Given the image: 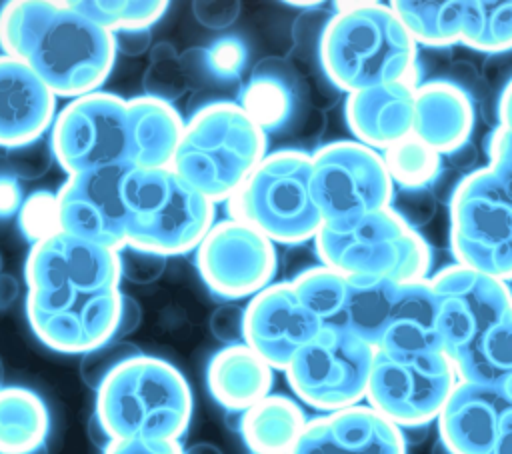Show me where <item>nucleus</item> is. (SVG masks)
<instances>
[{
    "label": "nucleus",
    "mask_w": 512,
    "mask_h": 454,
    "mask_svg": "<svg viewBox=\"0 0 512 454\" xmlns=\"http://www.w3.org/2000/svg\"><path fill=\"white\" fill-rule=\"evenodd\" d=\"M2 54L22 60L56 98L102 90L118 46L116 36L72 2L14 0L0 8Z\"/></svg>",
    "instance_id": "obj_1"
},
{
    "label": "nucleus",
    "mask_w": 512,
    "mask_h": 454,
    "mask_svg": "<svg viewBox=\"0 0 512 454\" xmlns=\"http://www.w3.org/2000/svg\"><path fill=\"white\" fill-rule=\"evenodd\" d=\"M192 418V390L164 358L134 354L96 388L98 424L110 440H180Z\"/></svg>",
    "instance_id": "obj_2"
},
{
    "label": "nucleus",
    "mask_w": 512,
    "mask_h": 454,
    "mask_svg": "<svg viewBox=\"0 0 512 454\" xmlns=\"http://www.w3.org/2000/svg\"><path fill=\"white\" fill-rule=\"evenodd\" d=\"M338 8L318 44L322 70L336 88L352 94L414 80L418 44L392 6L360 2Z\"/></svg>",
    "instance_id": "obj_3"
},
{
    "label": "nucleus",
    "mask_w": 512,
    "mask_h": 454,
    "mask_svg": "<svg viewBox=\"0 0 512 454\" xmlns=\"http://www.w3.org/2000/svg\"><path fill=\"white\" fill-rule=\"evenodd\" d=\"M268 154V134L236 100L200 106L184 124L172 170L210 202H228Z\"/></svg>",
    "instance_id": "obj_4"
},
{
    "label": "nucleus",
    "mask_w": 512,
    "mask_h": 454,
    "mask_svg": "<svg viewBox=\"0 0 512 454\" xmlns=\"http://www.w3.org/2000/svg\"><path fill=\"white\" fill-rule=\"evenodd\" d=\"M126 246L160 258L196 252L216 222V204L172 168H128Z\"/></svg>",
    "instance_id": "obj_5"
},
{
    "label": "nucleus",
    "mask_w": 512,
    "mask_h": 454,
    "mask_svg": "<svg viewBox=\"0 0 512 454\" xmlns=\"http://www.w3.org/2000/svg\"><path fill=\"white\" fill-rule=\"evenodd\" d=\"M312 152H268L226 202L230 218L242 220L274 244L314 240L324 226L310 188Z\"/></svg>",
    "instance_id": "obj_6"
},
{
    "label": "nucleus",
    "mask_w": 512,
    "mask_h": 454,
    "mask_svg": "<svg viewBox=\"0 0 512 454\" xmlns=\"http://www.w3.org/2000/svg\"><path fill=\"white\" fill-rule=\"evenodd\" d=\"M320 264L346 276L414 282L428 278V242L398 212L384 208L348 228L322 226L314 238Z\"/></svg>",
    "instance_id": "obj_7"
},
{
    "label": "nucleus",
    "mask_w": 512,
    "mask_h": 454,
    "mask_svg": "<svg viewBox=\"0 0 512 454\" xmlns=\"http://www.w3.org/2000/svg\"><path fill=\"white\" fill-rule=\"evenodd\" d=\"M456 264L512 282V186L488 166L466 174L450 198Z\"/></svg>",
    "instance_id": "obj_8"
},
{
    "label": "nucleus",
    "mask_w": 512,
    "mask_h": 454,
    "mask_svg": "<svg viewBox=\"0 0 512 454\" xmlns=\"http://www.w3.org/2000/svg\"><path fill=\"white\" fill-rule=\"evenodd\" d=\"M310 188L328 228L354 226L390 208L394 196L384 156L358 140H336L314 150Z\"/></svg>",
    "instance_id": "obj_9"
},
{
    "label": "nucleus",
    "mask_w": 512,
    "mask_h": 454,
    "mask_svg": "<svg viewBox=\"0 0 512 454\" xmlns=\"http://www.w3.org/2000/svg\"><path fill=\"white\" fill-rule=\"evenodd\" d=\"M376 348L346 330L322 328L284 368L298 400L336 412L366 400Z\"/></svg>",
    "instance_id": "obj_10"
},
{
    "label": "nucleus",
    "mask_w": 512,
    "mask_h": 454,
    "mask_svg": "<svg viewBox=\"0 0 512 454\" xmlns=\"http://www.w3.org/2000/svg\"><path fill=\"white\" fill-rule=\"evenodd\" d=\"M50 130L52 156L68 176L130 166L128 98L108 90L72 98Z\"/></svg>",
    "instance_id": "obj_11"
},
{
    "label": "nucleus",
    "mask_w": 512,
    "mask_h": 454,
    "mask_svg": "<svg viewBox=\"0 0 512 454\" xmlns=\"http://www.w3.org/2000/svg\"><path fill=\"white\" fill-rule=\"evenodd\" d=\"M458 384L444 352H374L366 404L398 428L426 426L436 420Z\"/></svg>",
    "instance_id": "obj_12"
},
{
    "label": "nucleus",
    "mask_w": 512,
    "mask_h": 454,
    "mask_svg": "<svg viewBox=\"0 0 512 454\" xmlns=\"http://www.w3.org/2000/svg\"><path fill=\"white\" fill-rule=\"evenodd\" d=\"M126 296L98 292L26 290V318L36 338L62 354H88L118 336Z\"/></svg>",
    "instance_id": "obj_13"
},
{
    "label": "nucleus",
    "mask_w": 512,
    "mask_h": 454,
    "mask_svg": "<svg viewBox=\"0 0 512 454\" xmlns=\"http://www.w3.org/2000/svg\"><path fill=\"white\" fill-rule=\"evenodd\" d=\"M436 306L442 352L458 360L486 340L512 316V290L506 282L452 264L430 278Z\"/></svg>",
    "instance_id": "obj_14"
},
{
    "label": "nucleus",
    "mask_w": 512,
    "mask_h": 454,
    "mask_svg": "<svg viewBox=\"0 0 512 454\" xmlns=\"http://www.w3.org/2000/svg\"><path fill=\"white\" fill-rule=\"evenodd\" d=\"M196 270L214 296L226 300L252 298L272 284L278 254L270 238L228 216L216 220L196 248Z\"/></svg>",
    "instance_id": "obj_15"
},
{
    "label": "nucleus",
    "mask_w": 512,
    "mask_h": 454,
    "mask_svg": "<svg viewBox=\"0 0 512 454\" xmlns=\"http://www.w3.org/2000/svg\"><path fill=\"white\" fill-rule=\"evenodd\" d=\"M120 250L106 248L66 232H52L28 250L24 260L26 290L98 292L120 288Z\"/></svg>",
    "instance_id": "obj_16"
},
{
    "label": "nucleus",
    "mask_w": 512,
    "mask_h": 454,
    "mask_svg": "<svg viewBox=\"0 0 512 454\" xmlns=\"http://www.w3.org/2000/svg\"><path fill=\"white\" fill-rule=\"evenodd\" d=\"M130 166H112L72 174L56 194L60 232L122 250L126 246L124 176Z\"/></svg>",
    "instance_id": "obj_17"
},
{
    "label": "nucleus",
    "mask_w": 512,
    "mask_h": 454,
    "mask_svg": "<svg viewBox=\"0 0 512 454\" xmlns=\"http://www.w3.org/2000/svg\"><path fill=\"white\" fill-rule=\"evenodd\" d=\"M320 330L322 324L304 306L290 280L272 282L244 308V344L276 370H284Z\"/></svg>",
    "instance_id": "obj_18"
},
{
    "label": "nucleus",
    "mask_w": 512,
    "mask_h": 454,
    "mask_svg": "<svg viewBox=\"0 0 512 454\" xmlns=\"http://www.w3.org/2000/svg\"><path fill=\"white\" fill-rule=\"evenodd\" d=\"M512 414V384L458 380L438 420L440 442L452 454H486Z\"/></svg>",
    "instance_id": "obj_19"
},
{
    "label": "nucleus",
    "mask_w": 512,
    "mask_h": 454,
    "mask_svg": "<svg viewBox=\"0 0 512 454\" xmlns=\"http://www.w3.org/2000/svg\"><path fill=\"white\" fill-rule=\"evenodd\" d=\"M288 454H406L402 428L368 404L310 418Z\"/></svg>",
    "instance_id": "obj_20"
},
{
    "label": "nucleus",
    "mask_w": 512,
    "mask_h": 454,
    "mask_svg": "<svg viewBox=\"0 0 512 454\" xmlns=\"http://www.w3.org/2000/svg\"><path fill=\"white\" fill-rule=\"evenodd\" d=\"M56 114V94L22 60L0 52V146L36 142Z\"/></svg>",
    "instance_id": "obj_21"
},
{
    "label": "nucleus",
    "mask_w": 512,
    "mask_h": 454,
    "mask_svg": "<svg viewBox=\"0 0 512 454\" xmlns=\"http://www.w3.org/2000/svg\"><path fill=\"white\" fill-rule=\"evenodd\" d=\"M414 96L416 80H400L348 94L344 114L352 136L382 152L410 136Z\"/></svg>",
    "instance_id": "obj_22"
},
{
    "label": "nucleus",
    "mask_w": 512,
    "mask_h": 454,
    "mask_svg": "<svg viewBox=\"0 0 512 454\" xmlns=\"http://www.w3.org/2000/svg\"><path fill=\"white\" fill-rule=\"evenodd\" d=\"M474 128V108L468 94L446 80L416 86L412 134L440 156L462 148Z\"/></svg>",
    "instance_id": "obj_23"
},
{
    "label": "nucleus",
    "mask_w": 512,
    "mask_h": 454,
    "mask_svg": "<svg viewBox=\"0 0 512 454\" xmlns=\"http://www.w3.org/2000/svg\"><path fill=\"white\" fill-rule=\"evenodd\" d=\"M272 370L248 344H228L208 360L206 384L222 408L244 412L270 394Z\"/></svg>",
    "instance_id": "obj_24"
},
{
    "label": "nucleus",
    "mask_w": 512,
    "mask_h": 454,
    "mask_svg": "<svg viewBox=\"0 0 512 454\" xmlns=\"http://www.w3.org/2000/svg\"><path fill=\"white\" fill-rule=\"evenodd\" d=\"M186 120L172 102L156 96L128 98L130 168H170Z\"/></svg>",
    "instance_id": "obj_25"
},
{
    "label": "nucleus",
    "mask_w": 512,
    "mask_h": 454,
    "mask_svg": "<svg viewBox=\"0 0 512 454\" xmlns=\"http://www.w3.org/2000/svg\"><path fill=\"white\" fill-rule=\"evenodd\" d=\"M376 350L392 354L442 352L438 306L430 278L400 284L388 326Z\"/></svg>",
    "instance_id": "obj_26"
},
{
    "label": "nucleus",
    "mask_w": 512,
    "mask_h": 454,
    "mask_svg": "<svg viewBox=\"0 0 512 454\" xmlns=\"http://www.w3.org/2000/svg\"><path fill=\"white\" fill-rule=\"evenodd\" d=\"M236 102L266 134L278 132L294 118L296 82L284 62L270 58L254 66Z\"/></svg>",
    "instance_id": "obj_27"
},
{
    "label": "nucleus",
    "mask_w": 512,
    "mask_h": 454,
    "mask_svg": "<svg viewBox=\"0 0 512 454\" xmlns=\"http://www.w3.org/2000/svg\"><path fill=\"white\" fill-rule=\"evenodd\" d=\"M308 418L284 394H268L240 416V434L250 454H288Z\"/></svg>",
    "instance_id": "obj_28"
},
{
    "label": "nucleus",
    "mask_w": 512,
    "mask_h": 454,
    "mask_svg": "<svg viewBox=\"0 0 512 454\" xmlns=\"http://www.w3.org/2000/svg\"><path fill=\"white\" fill-rule=\"evenodd\" d=\"M50 432V414L24 386H0V454H36Z\"/></svg>",
    "instance_id": "obj_29"
},
{
    "label": "nucleus",
    "mask_w": 512,
    "mask_h": 454,
    "mask_svg": "<svg viewBox=\"0 0 512 454\" xmlns=\"http://www.w3.org/2000/svg\"><path fill=\"white\" fill-rule=\"evenodd\" d=\"M400 282L370 276H348V290L340 330L352 332L370 346H378L396 296Z\"/></svg>",
    "instance_id": "obj_30"
},
{
    "label": "nucleus",
    "mask_w": 512,
    "mask_h": 454,
    "mask_svg": "<svg viewBox=\"0 0 512 454\" xmlns=\"http://www.w3.org/2000/svg\"><path fill=\"white\" fill-rule=\"evenodd\" d=\"M452 366L464 382L512 384V316Z\"/></svg>",
    "instance_id": "obj_31"
},
{
    "label": "nucleus",
    "mask_w": 512,
    "mask_h": 454,
    "mask_svg": "<svg viewBox=\"0 0 512 454\" xmlns=\"http://www.w3.org/2000/svg\"><path fill=\"white\" fill-rule=\"evenodd\" d=\"M290 282L304 306L318 318L322 328L340 330L348 290L346 274L318 264L304 268Z\"/></svg>",
    "instance_id": "obj_32"
},
{
    "label": "nucleus",
    "mask_w": 512,
    "mask_h": 454,
    "mask_svg": "<svg viewBox=\"0 0 512 454\" xmlns=\"http://www.w3.org/2000/svg\"><path fill=\"white\" fill-rule=\"evenodd\" d=\"M72 6L116 36L124 32H150L170 4L164 0H72Z\"/></svg>",
    "instance_id": "obj_33"
},
{
    "label": "nucleus",
    "mask_w": 512,
    "mask_h": 454,
    "mask_svg": "<svg viewBox=\"0 0 512 454\" xmlns=\"http://www.w3.org/2000/svg\"><path fill=\"white\" fill-rule=\"evenodd\" d=\"M382 156L392 182L406 190L426 188L438 178L442 168V156L414 134L386 148Z\"/></svg>",
    "instance_id": "obj_34"
},
{
    "label": "nucleus",
    "mask_w": 512,
    "mask_h": 454,
    "mask_svg": "<svg viewBox=\"0 0 512 454\" xmlns=\"http://www.w3.org/2000/svg\"><path fill=\"white\" fill-rule=\"evenodd\" d=\"M202 66L218 82L238 80L248 66V46L240 36H220L208 48L198 50Z\"/></svg>",
    "instance_id": "obj_35"
},
{
    "label": "nucleus",
    "mask_w": 512,
    "mask_h": 454,
    "mask_svg": "<svg viewBox=\"0 0 512 454\" xmlns=\"http://www.w3.org/2000/svg\"><path fill=\"white\" fill-rule=\"evenodd\" d=\"M144 88H146L148 96H156V98H162L168 102H172V98H176L184 92L186 70L172 48L164 56L154 52L152 66L148 68V74L144 80Z\"/></svg>",
    "instance_id": "obj_36"
},
{
    "label": "nucleus",
    "mask_w": 512,
    "mask_h": 454,
    "mask_svg": "<svg viewBox=\"0 0 512 454\" xmlns=\"http://www.w3.org/2000/svg\"><path fill=\"white\" fill-rule=\"evenodd\" d=\"M20 226L32 242L56 232V194L36 192L24 200L20 208Z\"/></svg>",
    "instance_id": "obj_37"
},
{
    "label": "nucleus",
    "mask_w": 512,
    "mask_h": 454,
    "mask_svg": "<svg viewBox=\"0 0 512 454\" xmlns=\"http://www.w3.org/2000/svg\"><path fill=\"white\" fill-rule=\"evenodd\" d=\"M140 350L128 342H122V340H112L88 354H84L82 358V364H80V370H82V376L84 380L98 388L100 382L120 364L124 362L126 358L138 354Z\"/></svg>",
    "instance_id": "obj_38"
},
{
    "label": "nucleus",
    "mask_w": 512,
    "mask_h": 454,
    "mask_svg": "<svg viewBox=\"0 0 512 454\" xmlns=\"http://www.w3.org/2000/svg\"><path fill=\"white\" fill-rule=\"evenodd\" d=\"M212 334L228 344L244 342V308L234 304L220 306L210 318Z\"/></svg>",
    "instance_id": "obj_39"
},
{
    "label": "nucleus",
    "mask_w": 512,
    "mask_h": 454,
    "mask_svg": "<svg viewBox=\"0 0 512 454\" xmlns=\"http://www.w3.org/2000/svg\"><path fill=\"white\" fill-rule=\"evenodd\" d=\"M102 454H184L180 440H110Z\"/></svg>",
    "instance_id": "obj_40"
},
{
    "label": "nucleus",
    "mask_w": 512,
    "mask_h": 454,
    "mask_svg": "<svg viewBox=\"0 0 512 454\" xmlns=\"http://www.w3.org/2000/svg\"><path fill=\"white\" fill-rule=\"evenodd\" d=\"M238 2H196L194 14L208 28H224L238 16Z\"/></svg>",
    "instance_id": "obj_41"
},
{
    "label": "nucleus",
    "mask_w": 512,
    "mask_h": 454,
    "mask_svg": "<svg viewBox=\"0 0 512 454\" xmlns=\"http://www.w3.org/2000/svg\"><path fill=\"white\" fill-rule=\"evenodd\" d=\"M24 198L18 182L12 176H0V216H8L22 208Z\"/></svg>",
    "instance_id": "obj_42"
},
{
    "label": "nucleus",
    "mask_w": 512,
    "mask_h": 454,
    "mask_svg": "<svg viewBox=\"0 0 512 454\" xmlns=\"http://www.w3.org/2000/svg\"><path fill=\"white\" fill-rule=\"evenodd\" d=\"M138 322H140V308H138V304L130 298V296H126V300H124V310H122V318H120V328H118V336H116V340L118 338H122L124 334H128L130 330H134L136 326H138Z\"/></svg>",
    "instance_id": "obj_43"
},
{
    "label": "nucleus",
    "mask_w": 512,
    "mask_h": 454,
    "mask_svg": "<svg viewBox=\"0 0 512 454\" xmlns=\"http://www.w3.org/2000/svg\"><path fill=\"white\" fill-rule=\"evenodd\" d=\"M498 126L512 132V80L504 86L498 102Z\"/></svg>",
    "instance_id": "obj_44"
},
{
    "label": "nucleus",
    "mask_w": 512,
    "mask_h": 454,
    "mask_svg": "<svg viewBox=\"0 0 512 454\" xmlns=\"http://www.w3.org/2000/svg\"><path fill=\"white\" fill-rule=\"evenodd\" d=\"M486 454H512V414L506 418L498 438L494 440Z\"/></svg>",
    "instance_id": "obj_45"
},
{
    "label": "nucleus",
    "mask_w": 512,
    "mask_h": 454,
    "mask_svg": "<svg viewBox=\"0 0 512 454\" xmlns=\"http://www.w3.org/2000/svg\"><path fill=\"white\" fill-rule=\"evenodd\" d=\"M18 296V282L12 276L0 274V308L8 306Z\"/></svg>",
    "instance_id": "obj_46"
},
{
    "label": "nucleus",
    "mask_w": 512,
    "mask_h": 454,
    "mask_svg": "<svg viewBox=\"0 0 512 454\" xmlns=\"http://www.w3.org/2000/svg\"><path fill=\"white\" fill-rule=\"evenodd\" d=\"M184 454H222V452H220V448H216L214 444L198 442V444H192L190 448H186Z\"/></svg>",
    "instance_id": "obj_47"
},
{
    "label": "nucleus",
    "mask_w": 512,
    "mask_h": 454,
    "mask_svg": "<svg viewBox=\"0 0 512 454\" xmlns=\"http://www.w3.org/2000/svg\"><path fill=\"white\" fill-rule=\"evenodd\" d=\"M432 454H452V452H450V450H448V448L438 440V444L434 446V452H432Z\"/></svg>",
    "instance_id": "obj_48"
}]
</instances>
